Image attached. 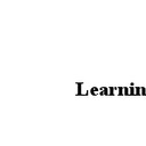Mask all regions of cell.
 <instances>
[{
    "label": "cell",
    "instance_id": "2",
    "mask_svg": "<svg viewBox=\"0 0 146 146\" xmlns=\"http://www.w3.org/2000/svg\"><path fill=\"white\" fill-rule=\"evenodd\" d=\"M116 94L122 95V94H123V88H121V87H120V88H117V92H116Z\"/></svg>",
    "mask_w": 146,
    "mask_h": 146
},
{
    "label": "cell",
    "instance_id": "1",
    "mask_svg": "<svg viewBox=\"0 0 146 146\" xmlns=\"http://www.w3.org/2000/svg\"><path fill=\"white\" fill-rule=\"evenodd\" d=\"M89 94H91V95H99V88L92 87L91 89H89Z\"/></svg>",
    "mask_w": 146,
    "mask_h": 146
}]
</instances>
